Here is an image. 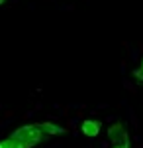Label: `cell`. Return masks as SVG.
I'll list each match as a JSON object with an SVG mask.
<instances>
[{"instance_id": "1", "label": "cell", "mask_w": 143, "mask_h": 148, "mask_svg": "<svg viewBox=\"0 0 143 148\" xmlns=\"http://www.w3.org/2000/svg\"><path fill=\"white\" fill-rule=\"evenodd\" d=\"M10 138L22 142L26 148H33V146H37V144L43 140L45 134L41 132V128H39L37 125H24V126H20V128H16V130L10 134Z\"/></svg>"}, {"instance_id": "2", "label": "cell", "mask_w": 143, "mask_h": 148, "mask_svg": "<svg viewBox=\"0 0 143 148\" xmlns=\"http://www.w3.org/2000/svg\"><path fill=\"white\" fill-rule=\"evenodd\" d=\"M108 138H110L114 144H130V136H127V130L121 123H114L108 128Z\"/></svg>"}, {"instance_id": "3", "label": "cell", "mask_w": 143, "mask_h": 148, "mask_svg": "<svg viewBox=\"0 0 143 148\" xmlns=\"http://www.w3.org/2000/svg\"><path fill=\"white\" fill-rule=\"evenodd\" d=\"M100 128H102L100 121H92V119H88V121L82 123V134L88 136V138H94L100 132Z\"/></svg>"}, {"instance_id": "4", "label": "cell", "mask_w": 143, "mask_h": 148, "mask_svg": "<svg viewBox=\"0 0 143 148\" xmlns=\"http://www.w3.org/2000/svg\"><path fill=\"white\" fill-rule=\"evenodd\" d=\"M37 126L41 128V132H43L45 136H49V134H63L65 132L63 126L53 125V123H37Z\"/></svg>"}, {"instance_id": "5", "label": "cell", "mask_w": 143, "mask_h": 148, "mask_svg": "<svg viewBox=\"0 0 143 148\" xmlns=\"http://www.w3.org/2000/svg\"><path fill=\"white\" fill-rule=\"evenodd\" d=\"M0 148H26V146L14 138H6V140H0Z\"/></svg>"}, {"instance_id": "6", "label": "cell", "mask_w": 143, "mask_h": 148, "mask_svg": "<svg viewBox=\"0 0 143 148\" xmlns=\"http://www.w3.org/2000/svg\"><path fill=\"white\" fill-rule=\"evenodd\" d=\"M133 77H135L137 81H143V65L137 67V69H133Z\"/></svg>"}, {"instance_id": "7", "label": "cell", "mask_w": 143, "mask_h": 148, "mask_svg": "<svg viewBox=\"0 0 143 148\" xmlns=\"http://www.w3.org/2000/svg\"><path fill=\"white\" fill-rule=\"evenodd\" d=\"M114 148H130V144H116Z\"/></svg>"}, {"instance_id": "8", "label": "cell", "mask_w": 143, "mask_h": 148, "mask_svg": "<svg viewBox=\"0 0 143 148\" xmlns=\"http://www.w3.org/2000/svg\"><path fill=\"white\" fill-rule=\"evenodd\" d=\"M4 2H6V0H0V6H2V4H4Z\"/></svg>"}]
</instances>
